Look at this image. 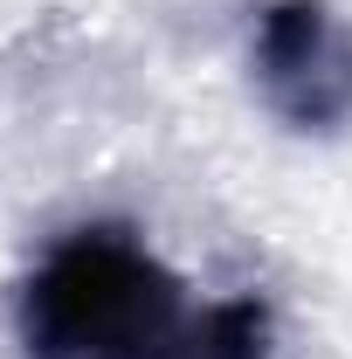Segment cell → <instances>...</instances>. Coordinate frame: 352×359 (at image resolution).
Here are the masks:
<instances>
[{"label": "cell", "instance_id": "obj_1", "mask_svg": "<svg viewBox=\"0 0 352 359\" xmlns=\"http://www.w3.org/2000/svg\"><path fill=\"white\" fill-rule=\"evenodd\" d=\"M21 359H276V318L201 297L132 222H76L14 283Z\"/></svg>", "mask_w": 352, "mask_h": 359}, {"label": "cell", "instance_id": "obj_2", "mask_svg": "<svg viewBox=\"0 0 352 359\" xmlns=\"http://www.w3.org/2000/svg\"><path fill=\"white\" fill-rule=\"evenodd\" d=\"M249 76L263 111L297 138L352 125V21L332 0H263L249 28Z\"/></svg>", "mask_w": 352, "mask_h": 359}]
</instances>
